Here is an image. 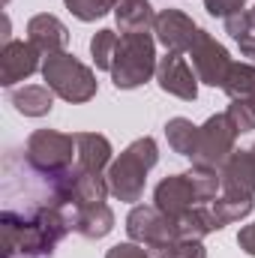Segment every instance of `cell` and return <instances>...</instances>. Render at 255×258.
Here are the masks:
<instances>
[{
  "mask_svg": "<svg viewBox=\"0 0 255 258\" xmlns=\"http://www.w3.org/2000/svg\"><path fill=\"white\" fill-rule=\"evenodd\" d=\"M3 225V249L6 258H42L51 255L54 246L72 231V219L63 216V207H51L33 216L3 210L0 216Z\"/></svg>",
  "mask_w": 255,
  "mask_h": 258,
  "instance_id": "6da1fadb",
  "label": "cell"
},
{
  "mask_svg": "<svg viewBox=\"0 0 255 258\" xmlns=\"http://www.w3.org/2000/svg\"><path fill=\"white\" fill-rule=\"evenodd\" d=\"M159 162V150H156V141L153 138H135L126 150L111 162L108 168V189L114 198L120 201H138L144 192V180H147V171Z\"/></svg>",
  "mask_w": 255,
  "mask_h": 258,
  "instance_id": "7a4b0ae2",
  "label": "cell"
},
{
  "mask_svg": "<svg viewBox=\"0 0 255 258\" xmlns=\"http://www.w3.org/2000/svg\"><path fill=\"white\" fill-rule=\"evenodd\" d=\"M156 66H159L156 63V45H153V36L147 30L120 33L114 63H111V81H114L117 90L141 87L144 81H150Z\"/></svg>",
  "mask_w": 255,
  "mask_h": 258,
  "instance_id": "3957f363",
  "label": "cell"
},
{
  "mask_svg": "<svg viewBox=\"0 0 255 258\" xmlns=\"http://www.w3.org/2000/svg\"><path fill=\"white\" fill-rule=\"evenodd\" d=\"M42 78L51 87V93L66 99V102H87V99L96 96V75H93V69L84 66L69 51L45 57Z\"/></svg>",
  "mask_w": 255,
  "mask_h": 258,
  "instance_id": "277c9868",
  "label": "cell"
},
{
  "mask_svg": "<svg viewBox=\"0 0 255 258\" xmlns=\"http://www.w3.org/2000/svg\"><path fill=\"white\" fill-rule=\"evenodd\" d=\"M24 156L48 174H60L75 165V135H66L57 129H36L27 138Z\"/></svg>",
  "mask_w": 255,
  "mask_h": 258,
  "instance_id": "5b68a950",
  "label": "cell"
},
{
  "mask_svg": "<svg viewBox=\"0 0 255 258\" xmlns=\"http://www.w3.org/2000/svg\"><path fill=\"white\" fill-rule=\"evenodd\" d=\"M240 132L228 120V114H213L204 126H198V144L192 153V165L204 168H222L228 156L234 153V138Z\"/></svg>",
  "mask_w": 255,
  "mask_h": 258,
  "instance_id": "8992f818",
  "label": "cell"
},
{
  "mask_svg": "<svg viewBox=\"0 0 255 258\" xmlns=\"http://www.w3.org/2000/svg\"><path fill=\"white\" fill-rule=\"evenodd\" d=\"M126 234L132 243H141L150 255L162 252L165 246H171L174 237V219L165 216L156 204L153 207H132L126 216Z\"/></svg>",
  "mask_w": 255,
  "mask_h": 258,
  "instance_id": "52a82bcc",
  "label": "cell"
},
{
  "mask_svg": "<svg viewBox=\"0 0 255 258\" xmlns=\"http://www.w3.org/2000/svg\"><path fill=\"white\" fill-rule=\"evenodd\" d=\"M189 60L198 81H204L210 87H222L225 84V75L231 69V57H228L225 45H219L207 30H198V36H195V42L189 48Z\"/></svg>",
  "mask_w": 255,
  "mask_h": 258,
  "instance_id": "ba28073f",
  "label": "cell"
},
{
  "mask_svg": "<svg viewBox=\"0 0 255 258\" xmlns=\"http://www.w3.org/2000/svg\"><path fill=\"white\" fill-rule=\"evenodd\" d=\"M153 201H156V207H159L165 216H171V219H180L183 213H189L192 207L204 204L189 171H186V174H171V177H165V180L156 186Z\"/></svg>",
  "mask_w": 255,
  "mask_h": 258,
  "instance_id": "9c48e42d",
  "label": "cell"
},
{
  "mask_svg": "<svg viewBox=\"0 0 255 258\" xmlns=\"http://www.w3.org/2000/svg\"><path fill=\"white\" fill-rule=\"evenodd\" d=\"M156 81H159V87L165 93H171V96H177L183 102H192L198 96V75L192 72V66L186 63V57L177 54V51H168L159 60V66H156Z\"/></svg>",
  "mask_w": 255,
  "mask_h": 258,
  "instance_id": "30bf717a",
  "label": "cell"
},
{
  "mask_svg": "<svg viewBox=\"0 0 255 258\" xmlns=\"http://www.w3.org/2000/svg\"><path fill=\"white\" fill-rule=\"evenodd\" d=\"M219 177H222V198H240V201L255 198V162L249 150H234L228 162L219 168Z\"/></svg>",
  "mask_w": 255,
  "mask_h": 258,
  "instance_id": "8fae6325",
  "label": "cell"
},
{
  "mask_svg": "<svg viewBox=\"0 0 255 258\" xmlns=\"http://www.w3.org/2000/svg\"><path fill=\"white\" fill-rule=\"evenodd\" d=\"M153 33H156V39L168 51L183 54V51L192 48V42L198 36V27H195V21H192L189 15H183L177 9H162L156 15V21H153Z\"/></svg>",
  "mask_w": 255,
  "mask_h": 258,
  "instance_id": "7c38bea8",
  "label": "cell"
},
{
  "mask_svg": "<svg viewBox=\"0 0 255 258\" xmlns=\"http://www.w3.org/2000/svg\"><path fill=\"white\" fill-rule=\"evenodd\" d=\"M39 57L42 54L30 42H18V39L3 42V51H0V84L12 87L15 81L30 78L39 69Z\"/></svg>",
  "mask_w": 255,
  "mask_h": 258,
  "instance_id": "4fadbf2b",
  "label": "cell"
},
{
  "mask_svg": "<svg viewBox=\"0 0 255 258\" xmlns=\"http://www.w3.org/2000/svg\"><path fill=\"white\" fill-rule=\"evenodd\" d=\"M27 42H30L39 54L51 57V54L66 51V45H69V30H66V24L60 18L42 12V15H33V18H30V24H27Z\"/></svg>",
  "mask_w": 255,
  "mask_h": 258,
  "instance_id": "5bb4252c",
  "label": "cell"
},
{
  "mask_svg": "<svg viewBox=\"0 0 255 258\" xmlns=\"http://www.w3.org/2000/svg\"><path fill=\"white\" fill-rule=\"evenodd\" d=\"M111 162V144L105 135L96 132H75V165L84 171L102 174V168Z\"/></svg>",
  "mask_w": 255,
  "mask_h": 258,
  "instance_id": "9a60e30c",
  "label": "cell"
},
{
  "mask_svg": "<svg viewBox=\"0 0 255 258\" xmlns=\"http://www.w3.org/2000/svg\"><path fill=\"white\" fill-rule=\"evenodd\" d=\"M69 219H72V231H78L87 240H99V237H105L114 228V213H111V207L105 201L87 204V207H75V213Z\"/></svg>",
  "mask_w": 255,
  "mask_h": 258,
  "instance_id": "2e32d148",
  "label": "cell"
},
{
  "mask_svg": "<svg viewBox=\"0 0 255 258\" xmlns=\"http://www.w3.org/2000/svg\"><path fill=\"white\" fill-rule=\"evenodd\" d=\"M9 102L24 117H45L54 105V93L48 84H24V87L9 90Z\"/></svg>",
  "mask_w": 255,
  "mask_h": 258,
  "instance_id": "e0dca14e",
  "label": "cell"
},
{
  "mask_svg": "<svg viewBox=\"0 0 255 258\" xmlns=\"http://www.w3.org/2000/svg\"><path fill=\"white\" fill-rule=\"evenodd\" d=\"M114 18H117V24H120L123 33L147 30V27L156 21L150 0H117V6H114Z\"/></svg>",
  "mask_w": 255,
  "mask_h": 258,
  "instance_id": "ac0fdd59",
  "label": "cell"
},
{
  "mask_svg": "<svg viewBox=\"0 0 255 258\" xmlns=\"http://www.w3.org/2000/svg\"><path fill=\"white\" fill-rule=\"evenodd\" d=\"M165 135H168V144H171L174 153H180V156L192 159L195 144H198V126H195L192 120H186V117H174V120H168V123H165Z\"/></svg>",
  "mask_w": 255,
  "mask_h": 258,
  "instance_id": "d6986e66",
  "label": "cell"
},
{
  "mask_svg": "<svg viewBox=\"0 0 255 258\" xmlns=\"http://www.w3.org/2000/svg\"><path fill=\"white\" fill-rule=\"evenodd\" d=\"M222 90H225L231 99H255V66L231 63Z\"/></svg>",
  "mask_w": 255,
  "mask_h": 258,
  "instance_id": "ffe728a7",
  "label": "cell"
},
{
  "mask_svg": "<svg viewBox=\"0 0 255 258\" xmlns=\"http://www.w3.org/2000/svg\"><path fill=\"white\" fill-rule=\"evenodd\" d=\"M252 207H255V201H240V198H219V201L210 204V210H213L219 228H225V225H231V222H240L243 216L252 213Z\"/></svg>",
  "mask_w": 255,
  "mask_h": 258,
  "instance_id": "44dd1931",
  "label": "cell"
},
{
  "mask_svg": "<svg viewBox=\"0 0 255 258\" xmlns=\"http://www.w3.org/2000/svg\"><path fill=\"white\" fill-rule=\"evenodd\" d=\"M117 42H120V36H117L114 30H99V33L90 39V54H93V63H96V69H105V72H111L114 51H117Z\"/></svg>",
  "mask_w": 255,
  "mask_h": 258,
  "instance_id": "7402d4cb",
  "label": "cell"
},
{
  "mask_svg": "<svg viewBox=\"0 0 255 258\" xmlns=\"http://www.w3.org/2000/svg\"><path fill=\"white\" fill-rule=\"evenodd\" d=\"M63 3L78 21H96L117 6V0H63Z\"/></svg>",
  "mask_w": 255,
  "mask_h": 258,
  "instance_id": "603a6c76",
  "label": "cell"
},
{
  "mask_svg": "<svg viewBox=\"0 0 255 258\" xmlns=\"http://www.w3.org/2000/svg\"><path fill=\"white\" fill-rule=\"evenodd\" d=\"M225 114L237 132H249V129H255V99H231Z\"/></svg>",
  "mask_w": 255,
  "mask_h": 258,
  "instance_id": "cb8c5ba5",
  "label": "cell"
},
{
  "mask_svg": "<svg viewBox=\"0 0 255 258\" xmlns=\"http://www.w3.org/2000/svg\"><path fill=\"white\" fill-rule=\"evenodd\" d=\"M243 6H246V0H204V9L210 12V15H216V18H231V15H237V12H243Z\"/></svg>",
  "mask_w": 255,
  "mask_h": 258,
  "instance_id": "d4e9b609",
  "label": "cell"
},
{
  "mask_svg": "<svg viewBox=\"0 0 255 258\" xmlns=\"http://www.w3.org/2000/svg\"><path fill=\"white\" fill-rule=\"evenodd\" d=\"M105 258H150V252L141 246V243H117V246H111L108 249V255Z\"/></svg>",
  "mask_w": 255,
  "mask_h": 258,
  "instance_id": "484cf974",
  "label": "cell"
},
{
  "mask_svg": "<svg viewBox=\"0 0 255 258\" xmlns=\"http://www.w3.org/2000/svg\"><path fill=\"white\" fill-rule=\"evenodd\" d=\"M237 246H240L246 255L255 258V222H252V225H243V228H240V234H237Z\"/></svg>",
  "mask_w": 255,
  "mask_h": 258,
  "instance_id": "4316f807",
  "label": "cell"
},
{
  "mask_svg": "<svg viewBox=\"0 0 255 258\" xmlns=\"http://www.w3.org/2000/svg\"><path fill=\"white\" fill-rule=\"evenodd\" d=\"M249 18H252V27H255V6L249 9Z\"/></svg>",
  "mask_w": 255,
  "mask_h": 258,
  "instance_id": "83f0119b",
  "label": "cell"
},
{
  "mask_svg": "<svg viewBox=\"0 0 255 258\" xmlns=\"http://www.w3.org/2000/svg\"><path fill=\"white\" fill-rule=\"evenodd\" d=\"M249 156H252V162H255V144H252V147H249Z\"/></svg>",
  "mask_w": 255,
  "mask_h": 258,
  "instance_id": "f1b7e54d",
  "label": "cell"
}]
</instances>
